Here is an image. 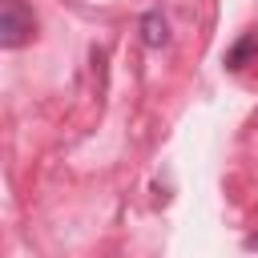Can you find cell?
I'll use <instances>...</instances> for the list:
<instances>
[{"mask_svg": "<svg viewBox=\"0 0 258 258\" xmlns=\"http://www.w3.org/2000/svg\"><path fill=\"white\" fill-rule=\"evenodd\" d=\"M141 40H145L149 48H161V44L169 40V24H165V16H161L157 8L141 16Z\"/></svg>", "mask_w": 258, "mask_h": 258, "instance_id": "3957f363", "label": "cell"}, {"mask_svg": "<svg viewBox=\"0 0 258 258\" xmlns=\"http://www.w3.org/2000/svg\"><path fill=\"white\" fill-rule=\"evenodd\" d=\"M250 56H258V32H246V36H238L234 44H230V52H226V69H246L250 64Z\"/></svg>", "mask_w": 258, "mask_h": 258, "instance_id": "7a4b0ae2", "label": "cell"}, {"mask_svg": "<svg viewBox=\"0 0 258 258\" xmlns=\"http://www.w3.org/2000/svg\"><path fill=\"white\" fill-rule=\"evenodd\" d=\"M36 36V16L24 0H4L0 4V44L4 48H24Z\"/></svg>", "mask_w": 258, "mask_h": 258, "instance_id": "6da1fadb", "label": "cell"}]
</instances>
